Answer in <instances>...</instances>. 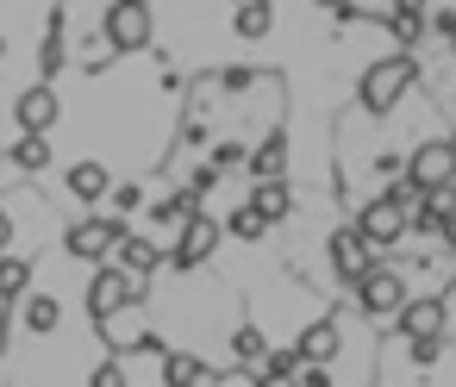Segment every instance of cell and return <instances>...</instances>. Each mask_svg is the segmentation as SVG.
<instances>
[{
	"instance_id": "6da1fadb",
	"label": "cell",
	"mask_w": 456,
	"mask_h": 387,
	"mask_svg": "<svg viewBox=\"0 0 456 387\" xmlns=\"http://www.w3.org/2000/svg\"><path fill=\"white\" fill-rule=\"evenodd\" d=\"M419 82V57L412 51H387V57H375V63H362V82H356V107L362 113H375V119H387L394 107H400V94Z\"/></svg>"
},
{
	"instance_id": "7a4b0ae2",
	"label": "cell",
	"mask_w": 456,
	"mask_h": 387,
	"mask_svg": "<svg viewBox=\"0 0 456 387\" xmlns=\"http://www.w3.org/2000/svg\"><path fill=\"white\" fill-rule=\"evenodd\" d=\"M356 306H362V318H369V325L400 331V312H406V269L375 262V269L356 281Z\"/></svg>"
},
{
	"instance_id": "3957f363",
	"label": "cell",
	"mask_w": 456,
	"mask_h": 387,
	"mask_svg": "<svg viewBox=\"0 0 456 387\" xmlns=\"http://www.w3.org/2000/svg\"><path fill=\"white\" fill-rule=\"evenodd\" d=\"M119 238H126V219H119V213H107V219H76V225L63 231V256H69V262H107Z\"/></svg>"
},
{
	"instance_id": "277c9868",
	"label": "cell",
	"mask_w": 456,
	"mask_h": 387,
	"mask_svg": "<svg viewBox=\"0 0 456 387\" xmlns=\"http://www.w3.org/2000/svg\"><path fill=\"white\" fill-rule=\"evenodd\" d=\"M325 262H331V275H338V281H350V287H356V281L381 262V250L362 238V225H338V231L325 238Z\"/></svg>"
},
{
	"instance_id": "5b68a950",
	"label": "cell",
	"mask_w": 456,
	"mask_h": 387,
	"mask_svg": "<svg viewBox=\"0 0 456 387\" xmlns=\"http://www.w3.org/2000/svg\"><path fill=\"white\" fill-rule=\"evenodd\" d=\"M126 300H144V281H132L119 262L94 269V275H88V287H82V306H88V318H101V312H113V306H126Z\"/></svg>"
},
{
	"instance_id": "8992f818",
	"label": "cell",
	"mask_w": 456,
	"mask_h": 387,
	"mask_svg": "<svg viewBox=\"0 0 456 387\" xmlns=\"http://www.w3.org/2000/svg\"><path fill=\"white\" fill-rule=\"evenodd\" d=\"M101 32L113 38V51H119V57H138V51H151V7L113 0V7H107V20H101Z\"/></svg>"
},
{
	"instance_id": "52a82bcc",
	"label": "cell",
	"mask_w": 456,
	"mask_h": 387,
	"mask_svg": "<svg viewBox=\"0 0 456 387\" xmlns=\"http://www.w3.org/2000/svg\"><path fill=\"white\" fill-rule=\"evenodd\" d=\"M356 225H362V238H369L375 250H394V244L412 231V213H406L400 200L375 194V200H362V219H356Z\"/></svg>"
},
{
	"instance_id": "ba28073f",
	"label": "cell",
	"mask_w": 456,
	"mask_h": 387,
	"mask_svg": "<svg viewBox=\"0 0 456 387\" xmlns=\"http://www.w3.org/2000/svg\"><path fill=\"white\" fill-rule=\"evenodd\" d=\"M94 337H101L107 350H138V343H151V318H144L138 300H126V306H113V312L94 318Z\"/></svg>"
},
{
	"instance_id": "9c48e42d",
	"label": "cell",
	"mask_w": 456,
	"mask_h": 387,
	"mask_svg": "<svg viewBox=\"0 0 456 387\" xmlns=\"http://www.w3.org/2000/svg\"><path fill=\"white\" fill-rule=\"evenodd\" d=\"M213 250H219V225H213L207 213H194V219L175 231V256H169V262H175L182 275H194V269L213 262Z\"/></svg>"
},
{
	"instance_id": "30bf717a",
	"label": "cell",
	"mask_w": 456,
	"mask_h": 387,
	"mask_svg": "<svg viewBox=\"0 0 456 387\" xmlns=\"http://www.w3.org/2000/svg\"><path fill=\"white\" fill-rule=\"evenodd\" d=\"M406 175H412L425 194H431L437 181H456V144H450V138H425V144L406 157Z\"/></svg>"
},
{
	"instance_id": "8fae6325",
	"label": "cell",
	"mask_w": 456,
	"mask_h": 387,
	"mask_svg": "<svg viewBox=\"0 0 456 387\" xmlns=\"http://www.w3.org/2000/svg\"><path fill=\"white\" fill-rule=\"evenodd\" d=\"M57 119H63V107H57V88H51L45 76H38L32 88H20V101H13V125H20V132H51Z\"/></svg>"
},
{
	"instance_id": "7c38bea8",
	"label": "cell",
	"mask_w": 456,
	"mask_h": 387,
	"mask_svg": "<svg viewBox=\"0 0 456 387\" xmlns=\"http://www.w3.org/2000/svg\"><path fill=\"white\" fill-rule=\"evenodd\" d=\"M400 331H406V337H425V331H444V337H450V300H444V294L406 300V312H400Z\"/></svg>"
},
{
	"instance_id": "4fadbf2b",
	"label": "cell",
	"mask_w": 456,
	"mask_h": 387,
	"mask_svg": "<svg viewBox=\"0 0 456 387\" xmlns=\"http://www.w3.org/2000/svg\"><path fill=\"white\" fill-rule=\"evenodd\" d=\"M288 157H294V144H288V125H275V132H269V138L250 150V163H244V169H250L256 181H269V175H288Z\"/></svg>"
},
{
	"instance_id": "5bb4252c",
	"label": "cell",
	"mask_w": 456,
	"mask_h": 387,
	"mask_svg": "<svg viewBox=\"0 0 456 387\" xmlns=\"http://www.w3.org/2000/svg\"><path fill=\"white\" fill-rule=\"evenodd\" d=\"M107 262H119V269H126L132 281H144V287H151V275H157V244H151V238H132V231H126V238L113 244V256H107Z\"/></svg>"
},
{
	"instance_id": "9a60e30c",
	"label": "cell",
	"mask_w": 456,
	"mask_h": 387,
	"mask_svg": "<svg viewBox=\"0 0 456 387\" xmlns=\"http://www.w3.org/2000/svg\"><path fill=\"white\" fill-rule=\"evenodd\" d=\"M269 32H275V7H269V0H238V7H232V38L238 44H256Z\"/></svg>"
},
{
	"instance_id": "2e32d148",
	"label": "cell",
	"mask_w": 456,
	"mask_h": 387,
	"mask_svg": "<svg viewBox=\"0 0 456 387\" xmlns=\"http://www.w3.org/2000/svg\"><path fill=\"white\" fill-rule=\"evenodd\" d=\"M69 194H76L82 206H94V200H107V194H113V175H107V163H94V157H82V163H69Z\"/></svg>"
},
{
	"instance_id": "e0dca14e",
	"label": "cell",
	"mask_w": 456,
	"mask_h": 387,
	"mask_svg": "<svg viewBox=\"0 0 456 387\" xmlns=\"http://www.w3.org/2000/svg\"><path fill=\"white\" fill-rule=\"evenodd\" d=\"M250 206L269 219V225H281L294 206H300V194L288 188V175H269V181H256V194H250Z\"/></svg>"
},
{
	"instance_id": "ac0fdd59",
	"label": "cell",
	"mask_w": 456,
	"mask_h": 387,
	"mask_svg": "<svg viewBox=\"0 0 456 387\" xmlns=\"http://www.w3.org/2000/svg\"><path fill=\"white\" fill-rule=\"evenodd\" d=\"M300 356H306V362H338V356H344V331H338V318H313V325L300 331Z\"/></svg>"
},
{
	"instance_id": "d6986e66",
	"label": "cell",
	"mask_w": 456,
	"mask_h": 387,
	"mask_svg": "<svg viewBox=\"0 0 456 387\" xmlns=\"http://www.w3.org/2000/svg\"><path fill=\"white\" fill-rule=\"evenodd\" d=\"M32 281H38V256H13V250H0V306H13Z\"/></svg>"
},
{
	"instance_id": "ffe728a7",
	"label": "cell",
	"mask_w": 456,
	"mask_h": 387,
	"mask_svg": "<svg viewBox=\"0 0 456 387\" xmlns=\"http://www.w3.org/2000/svg\"><path fill=\"white\" fill-rule=\"evenodd\" d=\"M7 163L20 169V175H45L57 157H51V132H20V144L7 150Z\"/></svg>"
},
{
	"instance_id": "44dd1931",
	"label": "cell",
	"mask_w": 456,
	"mask_h": 387,
	"mask_svg": "<svg viewBox=\"0 0 456 387\" xmlns=\"http://www.w3.org/2000/svg\"><path fill=\"white\" fill-rule=\"evenodd\" d=\"M169 387H200V381H219V368H207L200 350H169V368H163Z\"/></svg>"
},
{
	"instance_id": "7402d4cb",
	"label": "cell",
	"mask_w": 456,
	"mask_h": 387,
	"mask_svg": "<svg viewBox=\"0 0 456 387\" xmlns=\"http://www.w3.org/2000/svg\"><path fill=\"white\" fill-rule=\"evenodd\" d=\"M63 26H69V20H63V7H51V20H45V38H38V76H45V82H51V76L69 63V57H63Z\"/></svg>"
},
{
	"instance_id": "603a6c76",
	"label": "cell",
	"mask_w": 456,
	"mask_h": 387,
	"mask_svg": "<svg viewBox=\"0 0 456 387\" xmlns=\"http://www.w3.org/2000/svg\"><path fill=\"white\" fill-rule=\"evenodd\" d=\"M225 350H232L238 362H263V356H269V343H263L256 325H232V331H225Z\"/></svg>"
},
{
	"instance_id": "cb8c5ba5",
	"label": "cell",
	"mask_w": 456,
	"mask_h": 387,
	"mask_svg": "<svg viewBox=\"0 0 456 387\" xmlns=\"http://www.w3.org/2000/svg\"><path fill=\"white\" fill-rule=\"evenodd\" d=\"M387 32H394L400 51H412V44L431 32V13H387Z\"/></svg>"
},
{
	"instance_id": "d4e9b609",
	"label": "cell",
	"mask_w": 456,
	"mask_h": 387,
	"mask_svg": "<svg viewBox=\"0 0 456 387\" xmlns=\"http://www.w3.org/2000/svg\"><path fill=\"white\" fill-rule=\"evenodd\" d=\"M300 362H306L300 343H294V350H269V356H263V381H300Z\"/></svg>"
},
{
	"instance_id": "484cf974",
	"label": "cell",
	"mask_w": 456,
	"mask_h": 387,
	"mask_svg": "<svg viewBox=\"0 0 456 387\" xmlns=\"http://www.w3.org/2000/svg\"><path fill=\"white\" fill-rule=\"evenodd\" d=\"M225 231H232V238H238V244H256V238H263V231H269V219H263V213H256V206H238V213H232V219H225Z\"/></svg>"
},
{
	"instance_id": "4316f807",
	"label": "cell",
	"mask_w": 456,
	"mask_h": 387,
	"mask_svg": "<svg viewBox=\"0 0 456 387\" xmlns=\"http://www.w3.org/2000/svg\"><path fill=\"white\" fill-rule=\"evenodd\" d=\"M144 206V181H126V188H113V213L126 219V213H138Z\"/></svg>"
},
{
	"instance_id": "83f0119b",
	"label": "cell",
	"mask_w": 456,
	"mask_h": 387,
	"mask_svg": "<svg viewBox=\"0 0 456 387\" xmlns=\"http://www.w3.org/2000/svg\"><path fill=\"white\" fill-rule=\"evenodd\" d=\"M7 244H13V206L0 200V250H7Z\"/></svg>"
},
{
	"instance_id": "f1b7e54d",
	"label": "cell",
	"mask_w": 456,
	"mask_h": 387,
	"mask_svg": "<svg viewBox=\"0 0 456 387\" xmlns=\"http://www.w3.org/2000/svg\"><path fill=\"white\" fill-rule=\"evenodd\" d=\"M313 7H325V13H338V7H344V0H313Z\"/></svg>"
},
{
	"instance_id": "f546056e",
	"label": "cell",
	"mask_w": 456,
	"mask_h": 387,
	"mask_svg": "<svg viewBox=\"0 0 456 387\" xmlns=\"http://www.w3.org/2000/svg\"><path fill=\"white\" fill-rule=\"evenodd\" d=\"M225 7H238V0H225Z\"/></svg>"
},
{
	"instance_id": "4dcf8cb0",
	"label": "cell",
	"mask_w": 456,
	"mask_h": 387,
	"mask_svg": "<svg viewBox=\"0 0 456 387\" xmlns=\"http://www.w3.org/2000/svg\"><path fill=\"white\" fill-rule=\"evenodd\" d=\"M132 7H144V0H132Z\"/></svg>"
},
{
	"instance_id": "1f68e13d",
	"label": "cell",
	"mask_w": 456,
	"mask_h": 387,
	"mask_svg": "<svg viewBox=\"0 0 456 387\" xmlns=\"http://www.w3.org/2000/svg\"><path fill=\"white\" fill-rule=\"evenodd\" d=\"M450 44H456V32H450Z\"/></svg>"
}]
</instances>
